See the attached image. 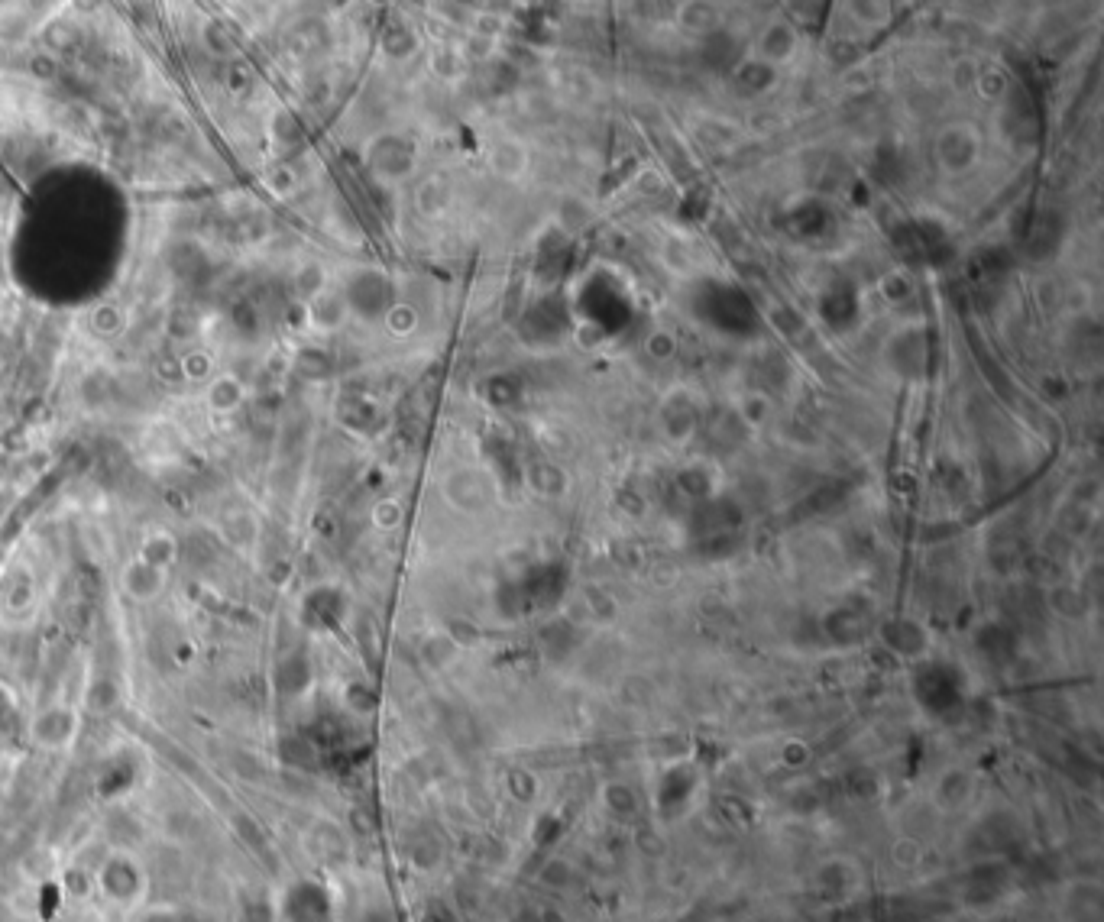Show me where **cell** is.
I'll use <instances>...</instances> for the list:
<instances>
[{"mask_svg": "<svg viewBox=\"0 0 1104 922\" xmlns=\"http://www.w3.org/2000/svg\"><path fill=\"white\" fill-rule=\"evenodd\" d=\"M124 586H127V593L136 596V599H153L162 589V570L136 557V560L127 563V570H124Z\"/></svg>", "mask_w": 1104, "mask_h": 922, "instance_id": "1", "label": "cell"}, {"mask_svg": "<svg viewBox=\"0 0 1104 922\" xmlns=\"http://www.w3.org/2000/svg\"><path fill=\"white\" fill-rule=\"evenodd\" d=\"M243 405V382L230 373H221L208 382V408L217 415H234Z\"/></svg>", "mask_w": 1104, "mask_h": 922, "instance_id": "2", "label": "cell"}, {"mask_svg": "<svg viewBox=\"0 0 1104 922\" xmlns=\"http://www.w3.org/2000/svg\"><path fill=\"white\" fill-rule=\"evenodd\" d=\"M136 557L153 563L159 570H166L175 563V557H179V544H175L169 531H153V534H146V541L140 544V554Z\"/></svg>", "mask_w": 1104, "mask_h": 922, "instance_id": "3", "label": "cell"}, {"mask_svg": "<svg viewBox=\"0 0 1104 922\" xmlns=\"http://www.w3.org/2000/svg\"><path fill=\"white\" fill-rule=\"evenodd\" d=\"M182 376L188 382H211L214 379V356L201 353V350L182 356Z\"/></svg>", "mask_w": 1104, "mask_h": 922, "instance_id": "4", "label": "cell"}, {"mask_svg": "<svg viewBox=\"0 0 1104 922\" xmlns=\"http://www.w3.org/2000/svg\"><path fill=\"white\" fill-rule=\"evenodd\" d=\"M399 521H402V505L399 502L386 499V502H379L373 508V525L376 528H395Z\"/></svg>", "mask_w": 1104, "mask_h": 922, "instance_id": "5", "label": "cell"}]
</instances>
